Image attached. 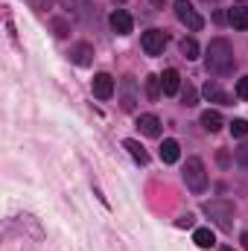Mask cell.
<instances>
[{"instance_id":"obj_1","label":"cell","mask_w":248,"mask_h":251,"mask_svg":"<svg viewBox=\"0 0 248 251\" xmlns=\"http://www.w3.org/2000/svg\"><path fill=\"white\" fill-rule=\"evenodd\" d=\"M207 70L210 73H231L234 70V47L225 41V38H213L207 44Z\"/></svg>"},{"instance_id":"obj_2","label":"cell","mask_w":248,"mask_h":251,"mask_svg":"<svg viewBox=\"0 0 248 251\" xmlns=\"http://www.w3.org/2000/svg\"><path fill=\"white\" fill-rule=\"evenodd\" d=\"M204 213H207L222 231H231V228H234V204H231L228 199H213V201H207V204H204Z\"/></svg>"},{"instance_id":"obj_3","label":"cell","mask_w":248,"mask_h":251,"mask_svg":"<svg viewBox=\"0 0 248 251\" xmlns=\"http://www.w3.org/2000/svg\"><path fill=\"white\" fill-rule=\"evenodd\" d=\"M184 184L193 190V193H204V187H207V170H204V161H201V158H187Z\"/></svg>"},{"instance_id":"obj_4","label":"cell","mask_w":248,"mask_h":251,"mask_svg":"<svg viewBox=\"0 0 248 251\" xmlns=\"http://www.w3.org/2000/svg\"><path fill=\"white\" fill-rule=\"evenodd\" d=\"M175 15H178V21L184 24L190 32H198V29L204 26V18L193 9V3H190V0H175Z\"/></svg>"},{"instance_id":"obj_5","label":"cell","mask_w":248,"mask_h":251,"mask_svg":"<svg viewBox=\"0 0 248 251\" xmlns=\"http://www.w3.org/2000/svg\"><path fill=\"white\" fill-rule=\"evenodd\" d=\"M167 41H170V38H167L164 29H146L143 38H140V47H143L146 56H161L164 47H167Z\"/></svg>"},{"instance_id":"obj_6","label":"cell","mask_w":248,"mask_h":251,"mask_svg":"<svg viewBox=\"0 0 248 251\" xmlns=\"http://www.w3.org/2000/svg\"><path fill=\"white\" fill-rule=\"evenodd\" d=\"M91 88H94V97L97 100H111L114 97V79L108 73H97L94 82H91Z\"/></svg>"},{"instance_id":"obj_7","label":"cell","mask_w":248,"mask_h":251,"mask_svg":"<svg viewBox=\"0 0 248 251\" xmlns=\"http://www.w3.org/2000/svg\"><path fill=\"white\" fill-rule=\"evenodd\" d=\"M111 29H114L117 35H128V32L134 29V21H131V15H128L125 9H114V12H111Z\"/></svg>"},{"instance_id":"obj_8","label":"cell","mask_w":248,"mask_h":251,"mask_svg":"<svg viewBox=\"0 0 248 251\" xmlns=\"http://www.w3.org/2000/svg\"><path fill=\"white\" fill-rule=\"evenodd\" d=\"M161 88H164V94H167V97H175V94L181 91V76H178V70H175V67H170V70H164V73H161Z\"/></svg>"},{"instance_id":"obj_9","label":"cell","mask_w":248,"mask_h":251,"mask_svg":"<svg viewBox=\"0 0 248 251\" xmlns=\"http://www.w3.org/2000/svg\"><path fill=\"white\" fill-rule=\"evenodd\" d=\"M137 128L146 137H161V120H158V114H140L137 117Z\"/></svg>"},{"instance_id":"obj_10","label":"cell","mask_w":248,"mask_h":251,"mask_svg":"<svg viewBox=\"0 0 248 251\" xmlns=\"http://www.w3.org/2000/svg\"><path fill=\"white\" fill-rule=\"evenodd\" d=\"M120 88H123V100H120L123 111H134V102H137V94H134V76H123Z\"/></svg>"},{"instance_id":"obj_11","label":"cell","mask_w":248,"mask_h":251,"mask_svg":"<svg viewBox=\"0 0 248 251\" xmlns=\"http://www.w3.org/2000/svg\"><path fill=\"white\" fill-rule=\"evenodd\" d=\"M70 59L79 64V67H88L91 59H94V47H91V44H76V47L70 50Z\"/></svg>"},{"instance_id":"obj_12","label":"cell","mask_w":248,"mask_h":251,"mask_svg":"<svg viewBox=\"0 0 248 251\" xmlns=\"http://www.w3.org/2000/svg\"><path fill=\"white\" fill-rule=\"evenodd\" d=\"M178 149H181V146H178V140H173V137H170V140H164V143H161V161H164V164H175V161H178V155H181Z\"/></svg>"},{"instance_id":"obj_13","label":"cell","mask_w":248,"mask_h":251,"mask_svg":"<svg viewBox=\"0 0 248 251\" xmlns=\"http://www.w3.org/2000/svg\"><path fill=\"white\" fill-rule=\"evenodd\" d=\"M123 146L128 149V155H131V158H134V161H137L140 167H146V164H149V155H146V149H143V146H140L137 140L125 137V140H123Z\"/></svg>"},{"instance_id":"obj_14","label":"cell","mask_w":248,"mask_h":251,"mask_svg":"<svg viewBox=\"0 0 248 251\" xmlns=\"http://www.w3.org/2000/svg\"><path fill=\"white\" fill-rule=\"evenodd\" d=\"M201 94H204L210 102H222V105H228V102H231V100H228V94H225V91H222L216 82H207V85L201 88Z\"/></svg>"},{"instance_id":"obj_15","label":"cell","mask_w":248,"mask_h":251,"mask_svg":"<svg viewBox=\"0 0 248 251\" xmlns=\"http://www.w3.org/2000/svg\"><path fill=\"white\" fill-rule=\"evenodd\" d=\"M193 243H196L198 249H213V246H216V234H213L210 228H196Z\"/></svg>"},{"instance_id":"obj_16","label":"cell","mask_w":248,"mask_h":251,"mask_svg":"<svg viewBox=\"0 0 248 251\" xmlns=\"http://www.w3.org/2000/svg\"><path fill=\"white\" fill-rule=\"evenodd\" d=\"M228 21H231L234 29H248V9L246 6H234L228 12Z\"/></svg>"},{"instance_id":"obj_17","label":"cell","mask_w":248,"mask_h":251,"mask_svg":"<svg viewBox=\"0 0 248 251\" xmlns=\"http://www.w3.org/2000/svg\"><path fill=\"white\" fill-rule=\"evenodd\" d=\"M201 128L210 131V134H216V131L222 128V114H219V111H204V114H201Z\"/></svg>"},{"instance_id":"obj_18","label":"cell","mask_w":248,"mask_h":251,"mask_svg":"<svg viewBox=\"0 0 248 251\" xmlns=\"http://www.w3.org/2000/svg\"><path fill=\"white\" fill-rule=\"evenodd\" d=\"M181 56H184L187 62L198 59V44H196L193 38H184V41H181Z\"/></svg>"},{"instance_id":"obj_19","label":"cell","mask_w":248,"mask_h":251,"mask_svg":"<svg viewBox=\"0 0 248 251\" xmlns=\"http://www.w3.org/2000/svg\"><path fill=\"white\" fill-rule=\"evenodd\" d=\"M161 91H164V88H161V76H149V79H146V94H149V100H158Z\"/></svg>"},{"instance_id":"obj_20","label":"cell","mask_w":248,"mask_h":251,"mask_svg":"<svg viewBox=\"0 0 248 251\" xmlns=\"http://www.w3.org/2000/svg\"><path fill=\"white\" fill-rule=\"evenodd\" d=\"M231 134H234V137H246V134H248V120L237 117V120L231 123Z\"/></svg>"},{"instance_id":"obj_21","label":"cell","mask_w":248,"mask_h":251,"mask_svg":"<svg viewBox=\"0 0 248 251\" xmlns=\"http://www.w3.org/2000/svg\"><path fill=\"white\" fill-rule=\"evenodd\" d=\"M181 100H184V105H196V88L193 85H187L181 91Z\"/></svg>"},{"instance_id":"obj_22","label":"cell","mask_w":248,"mask_h":251,"mask_svg":"<svg viewBox=\"0 0 248 251\" xmlns=\"http://www.w3.org/2000/svg\"><path fill=\"white\" fill-rule=\"evenodd\" d=\"M53 3H56V0H29V6H32L35 12H47V9H53Z\"/></svg>"},{"instance_id":"obj_23","label":"cell","mask_w":248,"mask_h":251,"mask_svg":"<svg viewBox=\"0 0 248 251\" xmlns=\"http://www.w3.org/2000/svg\"><path fill=\"white\" fill-rule=\"evenodd\" d=\"M237 97H240V100H248V76H243V79L237 82Z\"/></svg>"},{"instance_id":"obj_24","label":"cell","mask_w":248,"mask_h":251,"mask_svg":"<svg viewBox=\"0 0 248 251\" xmlns=\"http://www.w3.org/2000/svg\"><path fill=\"white\" fill-rule=\"evenodd\" d=\"M237 158H240V164H246L248 167V143H243V146L237 149Z\"/></svg>"},{"instance_id":"obj_25","label":"cell","mask_w":248,"mask_h":251,"mask_svg":"<svg viewBox=\"0 0 248 251\" xmlns=\"http://www.w3.org/2000/svg\"><path fill=\"white\" fill-rule=\"evenodd\" d=\"M53 26H56V35H59V38H64V35H67V26H64V21H56Z\"/></svg>"},{"instance_id":"obj_26","label":"cell","mask_w":248,"mask_h":251,"mask_svg":"<svg viewBox=\"0 0 248 251\" xmlns=\"http://www.w3.org/2000/svg\"><path fill=\"white\" fill-rule=\"evenodd\" d=\"M190 225H193V216H190V213H187V216H181V219H178V228H190Z\"/></svg>"},{"instance_id":"obj_27","label":"cell","mask_w":248,"mask_h":251,"mask_svg":"<svg viewBox=\"0 0 248 251\" xmlns=\"http://www.w3.org/2000/svg\"><path fill=\"white\" fill-rule=\"evenodd\" d=\"M152 3H155V6H164V3H167V0H152Z\"/></svg>"},{"instance_id":"obj_28","label":"cell","mask_w":248,"mask_h":251,"mask_svg":"<svg viewBox=\"0 0 248 251\" xmlns=\"http://www.w3.org/2000/svg\"><path fill=\"white\" fill-rule=\"evenodd\" d=\"M243 243H246V249H248V234H243Z\"/></svg>"},{"instance_id":"obj_29","label":"cell","mask_w":248,"mask_h":251,"mask_svg":"<svg viewBox=\"0 0 248 251\" xmlns=\"http://www.w3.org/2000/svg\"><path fill=\"white\" fill-rule=\"evenodd\" d=\"M219 251H234V249H228V246H225V249H219Z\"/></svg>"}]
</instances>
